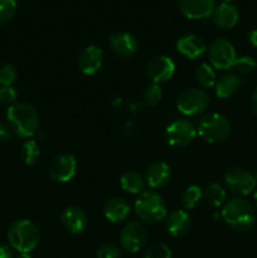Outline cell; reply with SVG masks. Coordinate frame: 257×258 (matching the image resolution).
I'll return each mask as SVG.
<instances>
[{
    "mask_svg": "<svg viewBox=\"0 0 257 258\" xmlns=\"http://www.w3.org/2000/svg\"><path fill=\"white\" fill-rule=\"evenodd\" d=\"M8 127L10 133L22 139H30L39 130V115L32 105L15 102L7 111Z\"/></svg>",
    "mask_w": 257,
    "mask_h": 258,
    "instance_id": "cell-1",
    "label": "cell"
},
{
    "mask_svg": "<svg viewBox=\"0 0 257 258\" xmlns=\"http://www.w3.org/2000/svg\"><path fill=\"white\" fill-rule=\"evenodd\" d=\"M221 214L227 226L237 232L249 231L256 223V211L243 198H233L227 202Z\"/></svg>",
    "mask_w": 257,
    "mask_h": 258,
    "instance_id": "cell-2",
    "label": "cell"
},
{
    "mask_svg": "<svg viewBox=\"0 0 257 258\" xmlns=\"http://www.w3.org/2000/svg\"><path fill=\"white\" fill-rule=\"evenodd\" d=\"M8 241L19 253H30L40 241L39 228L29 219H17L8 228Z\"/></svg>",
    "mask_w": 257,
    "mask_h": 258,
    "instance_id": "cell-3",
    "label": "cell"
},
{
    "mask_svg": "<svg viewBox=\"0 0 257 258\" xmlns=\"http://www.w3.org/2000/svg\"><path fill=\"white\" fill-rule=\"evenodd\" d=\"M232 130L231 121L222 113H208L199 121L197 133L208 144H219L226 140Z\"/></svg>",
    "mask_w": 257,
    "mask_h": 258,
    "instance_id": "cell-4",
    "label": "cell"
},
{
    "mask_svg": "<svg viewBox=\"0 0 257 258\" xmlns=\"http://www.w3.org/2000/svg\"><path fill=\"white\" fill-rule=\"evenodd\" d=\"M134 207L139 218L149 223L163 221L168 214L165 202L155 191H143L139 194Z\"/></svg>",
    "mask_w": 257,
    "mask_h": 258,
    "instance_id": "cell-5",
    "label": "cell"
},
{
    "mask_svg": "<svg viewBox=\"0 0 257 258\" xmlns=\"http://www.w3.org/2000/svg\"><path fill=\"white\" fill-rule=\"evenodd\" d=\"M211 97L204 90L189 88L176 98V108L185 116H198L208 108Z\"/></svg>",
    "mask_w": 257,
    "mask_h": 258,
    "instance_id": "cell-6",
    "label": "cell"
},
{
    "mask_svg": "<svg viewBox=\"0 0 257 258\" xmlns=\"http://www.w3.org/2000/svg\"><path fill=\"white\" fill-rule=\"evenodd\" d=\"M208 57L212 67L219 71L232 68L237 59L233 44L224 38H217L211 43L208 49Z\"/></svg>",
    "mask_w": 257,
    "mask_h": 258,
    "instance_id": "cell-7",
    "label": "cell"
},
{
    "mask_svg": "<svg viewBox=\"0 0 257 258\" xmlns=\"http://www.w3.org/2000/svg\"><path fill=\"white\" fill-rule=\"evenodd\" d=\"M224 184L229 191L237 196H248L257 185L256 178L251 171L243 168H232L224 174Z\"/></svg>",
    "mask_w": 257,
    "mask_h": 258,
    "instance_id": "cell-8",
    "label": "cell"
},
{
    "mask_svg": "<svg viewBox=\"0 0 257 258\" xmlns=\"http://www.w3.org/2000/svg\"><path fill=\"white\" fill-rule=\"evenodd\" d=\"M198 135L196 126L188 120H175L166 127L165 139L166 143L173 148H185L190 145Z\"/></svg>",
    "mask_w": 257,
    "mask_h": 258,
    "instance_id": "cell-9",
    "label": "cell"
},
{
    "mask_svg": "<svg viewBox=\"0 0 257 258\" xmlns=\"http://www.w3.org/2000/svg\"><path fill=\"white\" fill-rule=\"evenodd\" d=\"M148 241V232L139 222H128L120 233V244L123 251L136 253L144 248Z\"/></svg>",
    "mask_w": 257,
    "mask_h": 258,
    "instance_id": "cell-10",
    "label": "cell"
},
{
    "mask_svg": "<svg viewBox=\"0 0 257 258\" xmlns=\"http://www.w3.org/2000/svg\"><path fill=\"white\" fill-rule=\"evenodd\" d=\"M76 168H77V161H76L75 155L70 153H63L53 158L48 171H49L50 178L54 181L68 183L76 175Z\"/></svg>",
    "mask_w": 257,
    "mask_h": 258,
    "instance_id": "cell-11",
    "label": "cell"
},
{
    "mask_svg": "<svg viewBox=\"0 0 257 258\" xmlns=\"http://www.w3.org/2000/svg\"><path fill=\"white\" fill-rule=\"evenodd\" d=\"M175 72V63L170 57L158 55L154 57L146 66V75L153 83H163L170 80Z\"/></svg>",
    "mask_w": 257,
    "mask_h": 258,
    "instance_id": "cell-12",
    "label": "cell"
},
{
    "mask_svg": "<svg viewBox=\"0 0 257 258\" xmlns=\"http://www.w3.org/2000/svg\"><path fill=\"white\" fill-rule=\"evenodd\" d=\"M178 9L188 19H203L212 15L216 2L214 0H176Z\"/></svg>",
    "mask_w": 257,
    "mask_h": 258,
    "instance_id": "cell-13",
    "label": "cell"
},
{
    "mask_svg": "<svg viewBox=\"0 0 257 258\" xmlns=\"http://www.w3.org/2000/svg\"><path fill=\"white\" fill-rule=\"evenodd\" d=\"M60 223L63 228L72 234H80L87 228L88 218L86 212L77 206L65 208L60 214Z\"/></svg>",
    "mask_w": 257,
    "mask_h": 258,
    "instance_id": "cell-14",
    "label": "cell"
},
{
    "mask_svg": "<svg viewBox=\"0 0 257 258\" xmlns=\"http://www.w3.org/2000/svg\"><path fill=\"white\" fill-rule=\"evenodd\" d=\"M103 64V52L100 47L88 45L83 48L78 55V66L82 73L87 76L95 75Z\"/></svg>",
    "mask_w": 257,
    "mask_h": 258,
    "instance_id": "cell-15",
    "label": "cell"
},
{
    "mask_svg": "<svg viewBox=\"0 0 257 258\" xmlns=\"http://www.w3.org/2000/svg\"><path fill=\"white\" fill-rule=\"evenodd\" d=\"M110 47L118 57H133L138 52V40L127 32H116L110 37Z\"/></svg>",
    "mask_w": 257,
    "mask_h": 258,
    "instance_id": "cell-16",
    "label": "cell"
},
{
    "mask_svg": "<svg viewBox=\"0 0 257 258\" xmlns=\"http://www.w3.org/2000/svg\"><path fill=\"white\" fill-rule=\"evenodd\" d=\"M212 18H213L214 24L221 29H232L236 27L237 22H238L239 13L236 5L231 4V3H221L214 8L213 13H212Z\"/></svg>",
    "mask_w": 257,
    "mask_h": 258,
    "instance_id": "cell-17",
    "label": "cell"
},
{
    "mask_svg": "<svg viewBox=\"0 0 257 258\" xmlns=\"http://www.w3.org/2000/svg\"><path fill=\"white\" fill-rule=\"evenodd\" d=\"M171 178V169L164 161H155L150 164L146 169L145 181L150 188L159 189L165 186L170 181Z\"/></svg>",
    "mask_w": 257,
    "mask_h": 258,
    "instance_id": "cell-18",
    "label": "cell"
},
{
    "mask_svg": "<svg viewBox=\"0 0 257 258\" xmlns=\"http://www.w3.org/2000/svg\"><path fill=\"white\" fill-rule=\"evenodd\" d=\"M176 50L183 57L188 58V59H194L207 52V44L198 35L188 34L181 37L176 42Z\"/></svg>",
    "mask_w": 257,
    "mask_h": 258,
    "instance_id": "cell-19",
    "label": "cell"
},
{
    "mask_svg": "<svg viewBox=\"0 0 257 258\" xmlns=\"http://www.w3.org/2000/svg\"><path fill=\"white\" fill-rule=\"evenodd\" d=\"M190 217L183 209H174L165 217V228L173 237H180L188 232Z\"/></svg>",
    "mask_w": 257,
    "mask_h": 258,
    "instance_id": "cell-20",
    "label": "cell"
},
{
    "mask_svg": "<svg viewBox=\"0 0 257 258\" xmlns=\"http://www.w3.org/2000/svg\"><path fill=\"white\" fill-rule=\"evenodd\" d=\"M130 214V204L123 198L113 197L107 199L103 204V216L112 223L123 222Z\"/></svg>",
    "mask_w": 257,
    "mask_h": 258,
    "instance_id": "cell-21",
    "label": "cell"
},
{
    "mask_svg": "<svg viewBox=\"0 0 257 258\" xmlns=\"http://www.w3.org/2000/svg\"><path fill=\"white\" fill-rule=\"evenodd\" d=\"M242 80L237 73H224L214 83V92L219 98H228L241 87Z\"/></svg>",
    "mask_w": 257,
    "mask_h": 258,
    "instance_id": "cell-22",
    "label": "cell"
},
{
    "mask_svg": "<svg viewBox=\"0 0 257 258\" xmlns=\"http://www.w3.org/2000/svg\"><path fill=\"white\" fill-rule=\"evenodd\" d=\"M120 185L125 191L130 194H141L145 189L146 181L141 174L138 171L127 170L121 175Z\"/></svg>",
    "mask_w": 257,
    "mask_h": 258,
    "instance_id": "cell-23",
    "label": "cell"
},
{
    "mask_svg": "<svg viewBox=\"0 0 257 258\" xmlns=\"http://www.w3.org/2000/svg\"><path fill=\"white\" fill-rule=\"evenodd\" d=\"M203 198L212 208H219L226 201V190L219 183H212L204 190Z\"/></svg>",
    "mask_w": 257,
    "mask_h": 258,
    "instance_id": "cell-24",
    "label": "cell"
},
{
    "mask_svg": "<svg viewBox=\"0 0 257 258\" xmlns=\"http://www.w3.org/2000/svg\"><path fill=\"white\" fill-rule=\"evenodd\" d=\"M194 76H196L197 82L203 88L214 87V83L217 81L216 72H214L213 67L211 64H208V63H202V64H199L197 67Z\"/></svg>",
    "mask_w": 257,
    "mask_h": 258,
    "instance_id": "cell-25",
    "label": "cell"
},
{
    "mask_svg": "<svg viewBox=\"0 0 257 258\" xmlns=\"http://www.w3.org/2000/svg\"><path fill=\"white\" fill-rule=\"evenodd\" d=\"M40 156L39 145L35 140H27L20 149V158L28 166L34 165Z\"/></svg>",
    "mask_w": 257,
    "mask_h": 258,
    "instance_id": "cell-26",
    "label": "cell"
},
{
    "mask_svg": "<svg viewBox=\"0 0 257 258\" xmlns=\"http://www.w3.org/2000/svg\"><path fill=\"white\" fill-rule=\"evenodd\" d=\"M202 198H203L202 189L198 185H190L185 189V191L181 196V204L186 211H190L198 206Z\"/></svg>",
    "mask_w": 257,
    "mask_h": 258,
    "instance_id": "cell-27",
    "label": "cell"
},
{
    "mask_svg": "<svg viewBox=\"0 0 257 258\" xmlns=\"http://www.w3.org/2000/svg\"><path fill=\"white\" fill-rule=\"evenodd\" d=\"M17 13L15 0H0V27L9 23Z\"/></svg>",
    "mask_w": 257,
    "mask_h": 258,
    "instance_id": "cell-28",
    "label": "cell"
},
{
    "mask_svg": "<svg viewBox=\"0 0 257 258\" xmlns=\"http://www.w3.org/2000/svg\"><path fill=\"white\" fill-rule=\"evenodd\" d=\"M256 66L257 64L256 62H254L253 58L249 57V55H242V57L237 58L236 62H234L233 64V68L236 70V72L238 73V75L247 76L254 72Z\"/></svg>",
    "mask_w": 257,
    "mask_h": 258,
    "instance_id": "cell-29",
    "label": "cell"
},
{
    "mask_svg": "<svg viewBox=\"0 0 257 258\" xmlns=\"http://www.w3.org/2000/svg\"><path fill=\"white\" fill-rule=\"evenodd\" d=\"M143 96L144 101H145L148 105L156 106L161 101L163 92H161V88L158 83H151V85L146 86V88L144 90Z\"/></svg>",
    "mask_w": 257,
    "mask_h": 258,
    "instance_id": "cell-30",
    "label": "cell"
},
{
    "mask_svg": "<svg viewBox=\"0 0 257 258\" xmlns=\"http://www.w3.org/2000/svg\"><path fill=\"white\" fill-rule=\"evenodd\" d=\"M18 80V70L13 64H5L0 68V85L4 87L13 86Z\"/></svg>",
    "mask_w": 257,
    "mask_h": 258,
    "instance_id": "cell-31",
    "label": "cell"
},
{
    "mask_svg": "<svg viewBox=\"0 0 257 258\" xmlns=\"http://www.w3.org/2000/svg\"><path fill=\"white\" fill-rule=\"evenodd\" d=\"M144 258H171V251L166 244L154 243L146 249Z\"/></svg>",
    "mask_w": 257,
    "mask_h": 258,
    "instance_id": "cell-32",
    "label": "cell"
},
{
    "mask_svg": "<svg viewBox=\"0 0 257 258\" xmlns=\"http://www.w3.org/2000/svg\"><path fill=\"white\" fill-rule=\"evenodd\" d=\"M18 92L13 86L9 87H4L2 86L0 87V103L3 105H13V103L17 102Z\"/></svg>",
    "mask_w": 257,
    "mask_h": 258,
    "instance_id": "cell-33",
    "label": "cell"
},
{
    "mask_svg": "<svg viewBox=\"0 0 257 258\" xmlns=\"http://www.w3.org/2000/svg\"><path fill=\"white\" fill-rule=\"evenodd\" d=\"M97 258H120L121 253L117 246L112 243H107L101 246L96 252Z\"/></svg>",
    "mask_w": 257,
    "mask_h": 258,
    "instance_id": "cell-34",
    "label": "cell"
},
{
    "mask_svg": "<svg viewBox=\"0 0 257 258\" xmlns=\"http://www.w3.org/2000/svg\"><path fill=\"white\" fill-rule=\"evenodd\" d=\"M122 133L125 134V136H127V138H134V136L138 135L139 133L138 125H136L134 121H127V122L123 125Z\"/></svg>",
    "mask_w": 257,
    "mask_h": 258,
    "instance_id": "cell-35",
    "label": "cell"
},
{
    "mask_svg": "<svg viewBox=\"0 0 257 258\" xmlns=\"http://www.w3.org/2000/svg\"><path fill=\"white\" fill-rule=\"evenodd\" d=\"M10 130L8 125L0 121V144H7L10 140Z\"/></svg>",
    "mask_w": 257,
    "mask_h": 258,
    "instance_id": "cell-36",
    "label": "cell"
},
{
    "mask_svg": "<svg viewBox=\"0 0 257 258\" xmlns=\"http://www.w3.org/2000/svg\"><path fill=\"white\" fill-rule=\"evenodd\" d=\"M0 258H13V248L10 244L0 243Z\"/></svg>",
    "mask_w": 257,
    "mask_h": 258,
    "instance_id": "cell-37",
    "label": "cell"
},
{
    "mask_svg": "<svg viewBox=\"0 0 257 258\" xmlns=\"http://www.w3.org/2000/svg\"><path fill=\"white\" fill-rule=\"evenodd\" d=\"M127 107L130 108V112L131 113H138L139 111L143 108V106H141L140 102H138V101L135 100H130L127 102Z\"/></svg>",
    "mask_w": 257,
    "mask_h": 258,
    "instance_id": "cell-38",
    "label": "cell"
},
{
    "mask_svg": "<svg viewBox=\"0 0 257 258\" xmlns=\"http://www.w3.org/2000/svg\"><path fill=\"white\" fill-rule=\"evenodd\" d=\"M248 43L252 48H256L257 49V29L251 30L248 33Z\"/></svg>",
    "mask_w": 257,
    "mask_h": 258,
    "instance_id": "cell-39",
    "label": "cell"
},
{
    "mask_svg": "<svg viewBox=\"0 0 257 258\" xmlns=\"http://www.w3.org/2000/svg\"><path fill=\"white\" fill-rule=\"evenodd\" d=\"M251 107L252 110H253L254 115L257 116V88L254 90L253 95H252V98H251Z\"/></svg>",
    "mask_w": 257,
    "mask_h": 258,
    "instance_id": "cell-40",
    "label": "cell"
},
{
    "mask_svg": "<svg viewBox=\"0 0 257 258\" xmlns=\"http://www.w3.org/2000/svg\"><path fill=\"white\" fill-rule=\"evenodd\" d=\"M15 258H33L29 253H19Z\"/></svg>",
    "mask_w": 257,
    "mask_h": 258,
    "instance_id": "cell-41",
    "label": "cell"
},
{
    "mask_svg": "<svg viewBox=\"0 0 257 258\" xmlns=\"http://www.w3.org/2000/svg\"><path fill=\"white\" fill-rule=\"evenodd\" d=\"M253 201H254V204H256L257 207V190L254 191V196H253Z\"/></svg>",
    "mask_w": 257,
    "mask_h": 258,
    "instance_id": "cell-42",
    "label": "cell"
},
{
    "mask_svg": "<svg viewBox=\"0 0 257 258\" xmlns=\"http://www.w3.org/2000/svg\"><path fill=\"white\" fill-rule=\"evenodd\" d=\"M222 2H223V3H231L232 0H222Z\"/></svg>",
    "mask_w": 257,
    "mask_h": 258,
    "instance_id": "cell-43",
    "label": "cell"
},
{
    "mask_svg": "<svg viewBox=\"0 0 257 258\" xmlns=\"http://www.w3.org/2000/svg\"><path fill=\"white\" fill-rule=\"evenodd\" d=\"M254 178H256V181H257V173L254 174Z\"/></svg>",
    "mask_w": 257,
    "mask_h": 258,
    "instance_id": "cell-44",
    "label": "cell"
}]
</instances>
